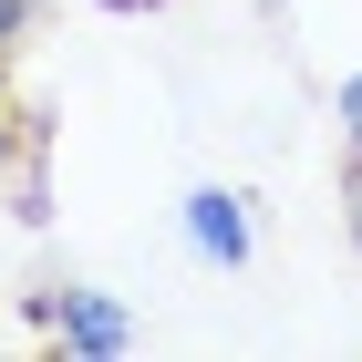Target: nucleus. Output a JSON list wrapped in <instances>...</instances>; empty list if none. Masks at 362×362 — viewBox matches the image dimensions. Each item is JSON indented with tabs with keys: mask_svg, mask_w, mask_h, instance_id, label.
<instances>
[{
	"mask_svg": "<svg viewBox=\"0 0 362 362\" xmlns=\"http://www.w3.org/2000/svg\"><path fill=\"white\" fill-rule=\"evenodd\" d=\"M187 238L207 259H249V218H238V197H197L187 207Z\"/></svg>",
	"mask_w": 362,
	"mask_h": 362,
	"instance_id": "obj_1",
	"label": "nucleus"
},
{
	"mask_svg": "<svg viewBox=\"0 0 362 362\" xmlns=\"http://www.w3.org/2000/svg\"><path fill=\"white\" fill-rule=\"evenodd\" d=\"M73 310V341H83V352H114V341H124V321H114L104 300H62Z\"/></svg>",
	"mask_w": 362,
	"mask_h": 362,
	"instance_id": "obj_2",
	"label": "nucleus"
},
{
	"mask_svg": "<svg viewBox=\"0 0 362 362\" xmlns=\"http://www.w3.org/2000/svg\"><path fill=\"white\" fill-rule=\"evenodd\" d=\"M11 31H21V0H0V42H11Z\"/></svg>",
	"mask_w": 362,
	"mask_h": 362,
	"instance_id": "obj_3",
	"label": "nucleus"
},
{
	"mask_svg": "<svg viewBox=\"0 0 362 362\" xmlns=\"http://www.w3.org/2000/svg\"><path fill=\"white\" fill-rule=\"evenodd\" d=\"M341 114H352V135H362V83H352V93H341Z\"/></svg>",
	"mask_w": 362,
	"mask_h": 362,
	"instance_id": "obj_4",
	"label": "nucleus"
},
{
	"mask_svg": "<svg viewBox=\"0 0 362 362\" xmlns=\"http://www.w3.org/2000/svg\"><path fill=\"white\" fill-rule=\"evenodd\" d=\"M114 11H135V0H114Z\"/></svg>",
	"mask_w": 362,
	"mask_h": 362,
	"instance_id": "obj_5",
	"label": "nucleus"
},
{
	"mask_svg": "<svg viewBox=\"0 0 362 362\" xmlns=\"http://www.w3.org/2000/svg\"><path fill=\"white\" fill-rule=\"evenodd\" d=\"M0 156H11V135H0Z\"/></svg>",
	"mask_w": 362,
	"mask_h": 362,
	"instance_id": "obj_6",
	"label": "nucleus"
}]
</instances>
